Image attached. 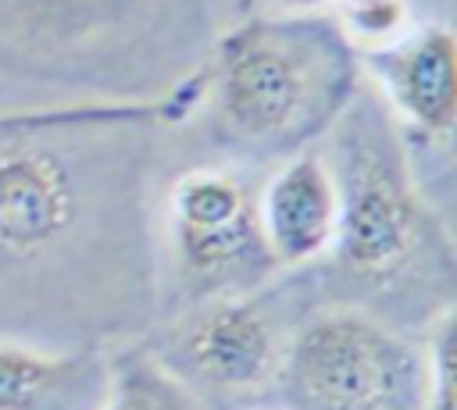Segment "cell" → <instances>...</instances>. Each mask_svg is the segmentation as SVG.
Listing matches in <instances>:
<instances>
[{"label":"cell","mask_w":457,"mask_h":410,"mask_svg":"<svg viewBox=\"0 0 457 410\" xmlns=\"http://www.w3.org/2000/svg\"><path fill=\"white\" fill-rule=\"evenodd\" d=\"M325 160L339 189V225L328 253L296 271L311 307H350L400 332H425L457 303V242L418 193L378 93H353Z\"/></svg>","instance_id":"1"},{"label":"cell","mask_w":457,"mask_h":410,"mask_svg":"<svg viewBox=\"0 0 457 410\" xmlns=\"http://www.w3.org/2000/svg\"><path fill=\"white\" fill-rule=\"evenodd\" d=\"M353 39L325 14H257L200 68L207 139L239 164L289 160L318 143L357 93Z\"/></svg>","instance_id":"2"},{"label":"cell","mask_w":457,"mask_h":410,"mask_svg":"<svg viewBox=\"0 0 457 410\" xmlns=\"http://www.w3.org/2000/svg\"><path fill=\"white\" fill-rule=\"evenodd\" d=\"M307 310L311 299L296 275L182 307L150 349L207 410H250L275 396L286 346Z\"/></svg>","instance_id":"3"},{"label":"cell","mask_w":457,"mask_h":410,"mask_svg":"<svg viewBox=\"0 0 457 410\" xmlns=\"http://www.w3.org/2000/svg\"><path fill=\"white\" fill-rule=\"evenodd\" d=\"M282 410H425V353L364 310L311 307L275 381Z\"/></svg>","instance_id":"4"},{"label":"cell","mask_w":457,"mask_h":410,"mask_svg":"<svg viewBox=\"0 0 457 410\" xmlns=\"http://www.w3.org/2000/svg\"><path fill=\"white\" fill-rule=\"evenodd\" d=\"M204 25L200 0H0V50L36 68L132 78Z\"/></svg>","instance_id":"5"},{"label":"cell","mask_w":457,"mask_h":410,"mask_svg":"<svg viewBox=\"0 0 457 410\" xmlns=\"http://www.w3.org/2000/svg\"><path fill=\"white\" fill-rule=\"evenodd\" d=\"M164 235L179 310L253 292L282 271L264 242L257 189L243 168H193L179 175L164 200Z\"/></svg>","instance_id":"6"},{"label":"cell","mask_w":457,"mask_h":410,"mask_svg":"<svg viewBox=\"0 0 457 410\" xmlns=\"http://www.w3.org/2000/svg\"><path fill=\"white\" fill-rule=\"evenodd\" d=\"M257 214L264 242L282 271L318 264L339 225V189L325 153L303 150L282 160L257 189Z\"/></svg>","instance_id":"7"},{"label":"cell","mask_w":457,"mask_h":410,"mask_svg":"<svg viewBox=\"0 0 457 410\" xmlns=\"http://www.w3.org/2000/svg\"><path fill=\"white\" fill-rule=\"evenodd\" d=\"M364 61L382 82L389 111L425 135L457 132V36L450 29H418L368 50Z\"/></svg>","instance_id":"8"},{"label":"cell","mask_w":457,"mask_h":410,"mask_svg":"<svg viewBox=\"0 0 457 410\" xmlns=\"http://www.w3.org/2000/svg\"><path fill=\"white\" fill-rule=\"evenodd\" d=\"M111 385L107 353L0 342V410H100Z\"/></svg>","instance_id":"9"},{"label":"cell","mask_w":457,"mask_h":410,"mask_svg":"<svg viewBox=\"0 0 457 410\" xmlns=\"http://www.w3.org/2000/svg\"><path fill=\"white\" fill-rule=\"evenodd\" d=\"M111 385L100 410H207L150 346H121L107 357Z\"/></svg>","instance_id":"10"},{"label":"cell","mask_w":457,"mask_h":410,"mask_svg":"<svg viewBox=\"0 0 457 410\" xmlns=\"http://www.w3.org/2000/svg\"><path fill=\"white\" fill-rule=\"evenodd\" d=\"M425 332V410H457V303Z\"/></svg>","instance_id":"11"},{"label":"cell","mask_w":457,"mask_h":410,"mask_svg":"<svg viewBox=\"0 0 457 410\" xmlns=\"http://www.w3.org/2000/svg\"><path fill=\"white\" fill-rule=\"evenodd\" d=\"M264 4L282 7V14H314V7H321V4H343V0H264Z\"/></svg>","instance_id":"12"}]
</instances>
